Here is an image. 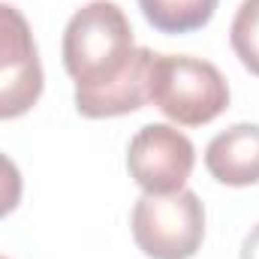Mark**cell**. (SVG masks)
I'll list each match as a JSON object with an SVG mask.
<instances>
[{"instance_id": "4", "label": "cell", "mask_w": 259, "mask_h": 259, "mask_svg": "<svg viewBox=\"0 0 259 259\" xmlns=\"http://www.w3.org/2000/svg\"><path fill=\"white\" fill-rule=\"evenodd\" d=\"M42 64L24 12L0 3V121L27 115L42 97Z\"/></svg>"}, {"instance_id": "3", "label": "cell", "mask_w": 259, "mask_h": 259, "mask_svg": "<svg viewBox=\"0 0 259 259\" xmlns=\"http://www.w3.org/2000/svg\"><path fill=\"white\" fill-rule=\"evenodd\" d=\"M130 226L148 259H193L205 241V205L187 187L142 193L133 205Z\"/></svg>"}, {"instance_id": "11", "label": "cell", "mask_w": 259, "mask_h": 259, "mask_svg": "<svg viewBox=\"0 0 259 259\" xmlns=\"http://www.w3.org/2000/svg\"><path fill=\"white\" fill-rule=\"evenodd\" d=\"M0 259H6V256H0Z\"/></svg>"}, {"instance_id": "1", "label": "cell", "mask_w": 259, "mask_h": 259, "mask_svg": "<svg viewBox=\"0 0 259 259\" xmlns=\"http://www.w3.org/2000/svg\"><path fill=\"white\" fill-rule=\"evenodd\" d=\"M61 55L81 118H121L148 103L154 52L136 46L127 12L115 0H91L72 12Z\"/></svg>"}, {"instance_id": "9", "label": "cell", "mask_w": 259, "mask_h": 259, "mask_svg": "<svg viewBox=\"0 0 259 259\" xmlns=\"http://www.w3.org/2000/svg\"><path fill=\"white\" fill-rule=\"evenodd\" d=\"M21 193H24V178H21L18 166L6 154H0V217H6L18 208Z\"/></svg>"}, {"instance_id": "5", "label": "cell", "mask_w": 259, "mask_h": 259, "mask_svg": "<svg viewBox=\"0 0 259 259\" xmlns=\"http://www.w3.org/2000/svg\"><path fill=\"white\" fill-rule=\"evenodd\" d=\"M196 166L193 142L178 127L145 124L127 145V172L145 193H175Z\"/></svg>"}, {"instance_id": "2", "label": "cell", "mask_w": 259, "mask_h": 259, "mask_svg": "<svg viewBox=\"0 0 259 259\" xmlns=\"http://www.w3.org/2000/svg\"><path fill=\"white\" fill-rule=\"evenodd\" d=\"M148 103L181 127H202L229 109V81L211 61L190 55H154Z\"/></svg>"}, {"instance_id": "6", "label": "cell", "mask_w": 259, "mask_h": 259, "mask_svg": "<svg viewBox=\"0 0 259 259\" xmlns=\"http://www.w3.org/2000/svg\"><path fill=\"white\" fill-rule=\"evenodd\" d=\"M205 169L226 187L259 184V124L241 121L217 133L205 148Z\"/></svg>"}, {"instance_id": "7", "label": "cell", "mask_w": 259, "mask_h": 259, "mask_svg": "<svg viewBox=\"0 0 259 259\" xmlns=\"http://www.w3.org/2000/svg\"><path fill=\"white\" fill-rule=\"evenodd\" d=\"M220 0H139L142 15L160 33H190L205 27Z\"/></svg>"}, {"instance_id": "10", "label": "cell", "mask_w": 259, "mask_h": 259, "mask_svg": "<svg viewBox=\"0 0 259 259\" xmlns=\"http://www.w3.org/2000/svg\"><path fill=\"white\" fill-rule=\"evenodd\" d=\"M241 259H259V223L241 241Z\"/></svg>"}, {"instance_id": "8", "label": "cell", "mask_w": 259, "mask_h": 259, "mask_svg": "<svg viewBox=\"0 0 259 259\" xmlns=\"http://www.w3.org/2000/svg\"><path fill=\"white\" fill-rule=\"evenodd\" d=\"M229 42L241 66L259 75V0H241L229 27Z\"/></svg>"}]
</instances>
